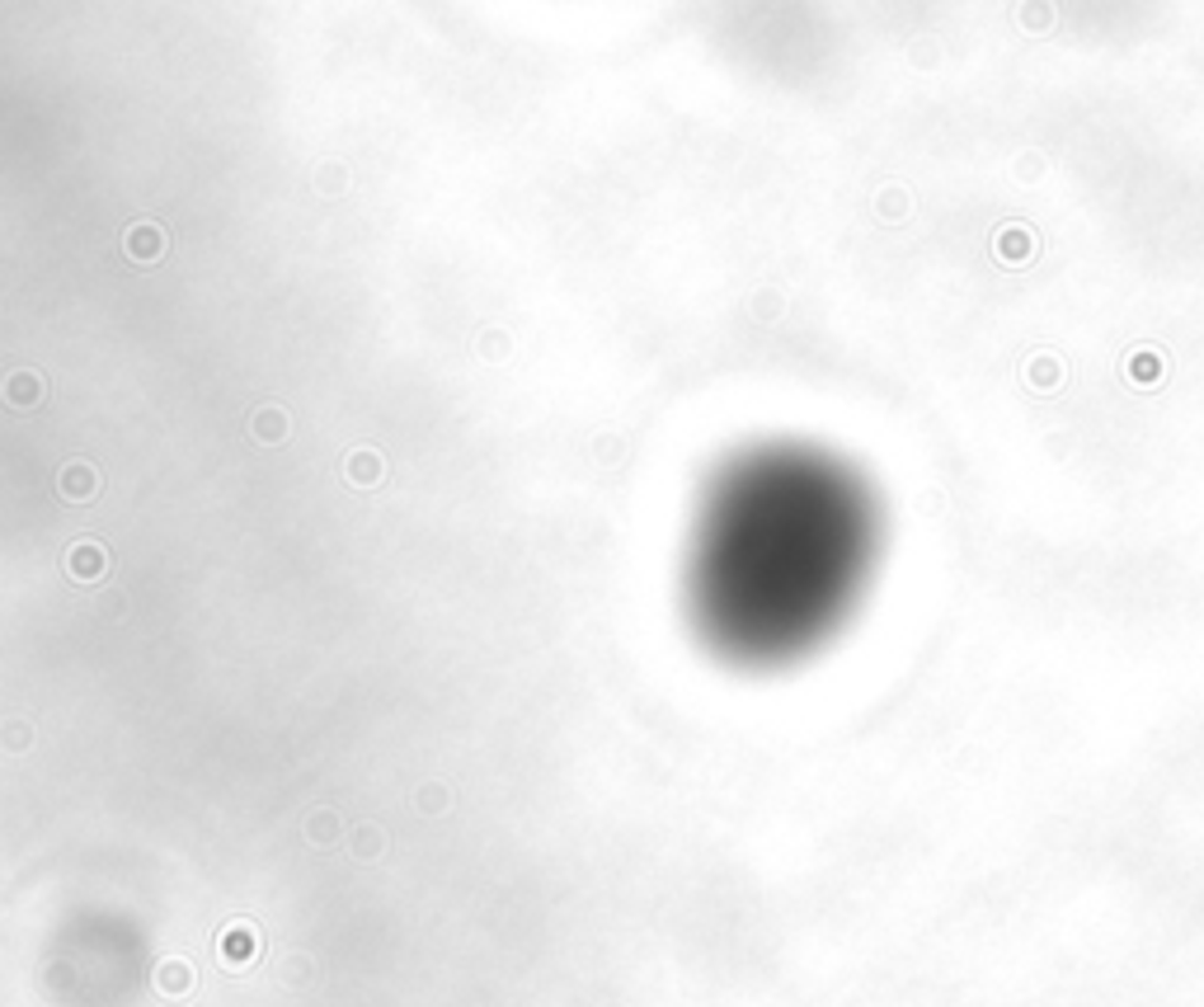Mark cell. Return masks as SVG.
I'll list each match as a JSON object with an SVG mask.
<instances>
[{
  "instance_id": "cell-1",
  "label": "cell",
  "mask_w": 1204,
  "mask_h": 1007,
  "mask_svg": "<svg viewBox=\"0 0 1204 1007\" xmlns=\"http://www.w3.org/2000/svg\"><path fill=\"white\" fill-rule=\"evenodd\" d=\"M856 547V499L833 467L767 452L725 480L711 509L702 589L738 646H782L833 603Z\"/></svg>"
}]
</instances>
